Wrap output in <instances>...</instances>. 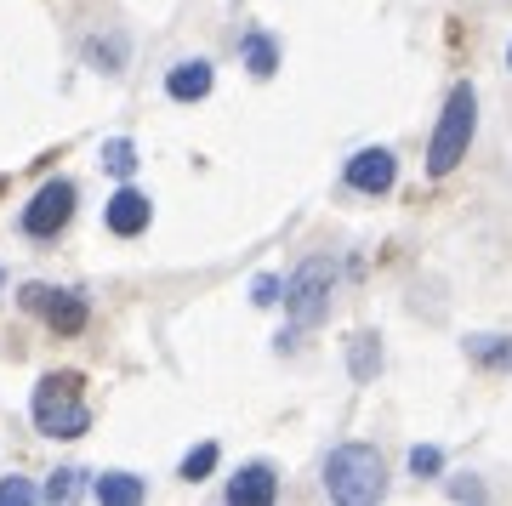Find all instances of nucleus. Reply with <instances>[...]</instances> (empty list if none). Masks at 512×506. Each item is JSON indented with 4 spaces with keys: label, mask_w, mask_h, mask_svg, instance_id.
<instances>
[{
    "label": "nucleus",
    "mask_w": 512,
    "mask_h": 506,
    "mask_svg": "<svg viewBox=\"0 0 512 506\" xmlns=\"http://www.w3.org/2000/svg\"><path fill=\"white\" fill-rule=\"evenodd\" d=\"M439 467H444V455L433 450V444H416V450H410V472H416V478H433Z\"/></svg>",
    "instance_id": "a211bd4d"
},
{
    "label": "nucleus",
    "mask_w": 512,
    "mask_h": 506,
    "mask_svg": "<svg viewBox=\"0 0 512 506\" xmlns=\"http://www.w3.org/2000/svg\"><path fill=\"white\" fill-rule=\"evenodd\" d=\"M23 501H35V484H23V478H6V484H0V506H23Z\"/></svg>",
    "instance_id": "aec40b11"
},
{
    "label": "nucleus",
    "mask_w": 512,
    "mask_h": 506,
    "mask_svg": "<svg viewBox=\"0 0 512 506\" xmlns=\"http://www.w3.org/2000/svg\"><path fill=\"white\" fill-rule=\"evenodd\" d=\"M35 427L52 438H80L92 427V410L74 393V376H46L35 387Z\"/></svg>",
    "instance_id": "7ed1b4c3"
},
{
    "label": "nucleus",
    "mask_w": 512,
    "mask_h": 506,
    "mask_svg": "<svg viewBox=\"0 0 512 506\" xmlns=\"http://www.w3.org/2000/svg\"><path fill=\"white\" fill-rule=\"evenodd\" d=\"M473 131H478V97H473V86H456L450 91V103H444V114H439L433 148H427V171H433V177H450V171L467 160Z\"/></svg>",
    "instance_id": "f03ea898"
},
{
    "label": "nucleus",
    "mask_w": 512,
    "mask_h": 506,
    "mask_svg": "<svg viewBox=\"0 0 512 506\" xmlns=\"http://www.w3.org/2000/svg\"><path fill=\"white\" fill-rule=\"evenodd\" d=\"M228 501L234 506H268L274 501V467H239V478H228Z\"/></svg>",
    "instance_id": "9d476101"
},
{
    "label": "nucleus",
    "mask_w": 512,
    "mask_h": 506,
    "mask_svg": "<svg viewBox=\"0 0 512 506\" xmlns=\"http://www.w3.org/2000/svg\"><path fill=\"white\" fill-rule=\"evenodd\" d=\"M279 290H285V285H279L274 273H262V279L251 285V302H256V308H274V302H279Z\"/></svg>",
    "instance_id": "6ab92c4d"
},
{
    "label": "nucleus",
    "mask_w": 512,
    "mask_h": 506,
    "mask_svg": "<svg viewBox=\"0 0 512 506\" xmlns=\"http://www.w3.org/2000/svg\"><path fill=\"white\" fill-rule=\"evenodd\" d=\"M382 489H387V467L370 444H342V450L325 455V495L330 501L370 506V501H382Z\"/></svg>",
    "instance_id": "f257e3e1"
},
{
    "label": "nucleus",
    "mask_w": 512,
    "mask_h": 506,
    "mask_svg": "<svg viewBox=\"0 0 512 506\" xmlns=\"http://www.w3.org/2000/svg\"><path fill=\"white\" fill-rule=\"evenodd\" d=\"M148 217H154V205H148V194H137V188H120V194L103 205V222H109V234H120V239L143 234Z\"/></svg>",
    "instance_id": "6e6552de"
},
{
    "label": "nucleus",
    "mask_w": 512,
    "mask_h": 506,
    "mask_svg": "<svg viewBox=\"0 0 512 506\" xmlns=\"http://www.w3.org/2000/svg\"><path fill=\"white\" fill-rule=\"evenodd\" d=\"M23 302L46 313V319H52V330H63V336H74V330H86V302H80L74 290H46V285H29V290H23Z\"/></svg>",
    "instance_id": "423d86ee"
},
{
    "label": "nucleus",
    "mask_w": 512,
    "mask_h": 506,
    "mask_svg": "<svg viewBox=\"0 0 512 506\" xmlns=\"http://www.w3.org/2000/svg\"><path fill=\"white\" fill-rule=\"evenodd\" d=\"M467 353L490 370H512V342L507 336H467Z\"/></svg>",
    "instance_id": "ddd939ff"
},
{
    "label": "nucleus",
    "mask_w": 512,
    "mask_h": 506,
    "mask_svg": "<svg viewBox=\"0 0 512 506\" xmlns=\"http://www.w3.org/2000/svg\"><path fill=\"white\" fill-rule=\"evenodd\" d=\"M245 63H251V74H262V80H268V74L279 69L274 40H268V35H251V40H245Z\"/></svg>",
    "instance_id": "4468645a"
},
{
    "label": "nucleus",
    "mask_w": 512,
    "mask_h": 506,
    "mask_svg": "<svg viewBox=\"0 0 512 506\" xmlns=\"http://www.w3.org/2000/svg\"><path fill=\"white\" fill-rule=\"evenodd\" d=\"M393 177H399V160L387 148H359L348 160V188H359V194H387Z\"/></svg>",
    "instance_id": "0eeeda50"
},
{
    "label": "nucleus",
    "mask_w": 512,
    "mask_h": 506,
    "mask_svg": "<svg viewBox=\"0 0 512 506\" xmlns=\"http://www.w3.org/2000/svg\"><path fill=\"white\" fill-rule=\"evenodd\" d=\"M165 91H171L177 103H200V97H211V63H205V57L177 63V69L165 74Z\"/></svg>",
    "instance_id": "1a4fd4ad"
},
{
    "label": "nucleus",
    "mask_w": 512,
    "mask_h": 506,
    "mask_svg": "<svg viewBox=\"0 0 512 506\" xmlns=\"http://www.w3.org/2000/svg\"><path fill=\"white\" fill-rule=\"evenodd\" d=\"M69 217H74V182H46V188L29 199V211H23V234L52 239Z\"/></svg>",
    "instance_id": "39448f33"
},
{
    "label": "nucleus",
    "mask_w": 512,
    "mask_h": 506,
    "mask_svg": "<svg viewBox=\"0 0 512 506\" xmlns=\"http://www.w3.org/2000/svg\"><path fill=\"white\" fill-rule=\"evenodd\" d=\"M92 495L103 506H137L143 501V478H131V472H103V478H92Z\"/></svg>",
    "instance_id": "9b49d317"
},
{
    "label": "nucleus",
    "mask_w": 512,
    "mask_h": 506,
    "mask_svg": "<svg viewBox=\"0 0 512 506\" xmlns=\"http://www.w3.org/2000/svg\"><path fill=\"white\" fill-rule=\"evenodd\" d=\"M348 364H353V381H370L376 370H382V347H376L370 330H359V336L348 342Z\"/></svg>",
    "instance_id": "f8f14e48"
},
{
    "label": "nucleus",
    "mask_w": 512,
    "mask_h": 506,
    "mask_svg": "<svg viewBox=\"0 0 512 506\" xmlns=\"http://www.w3.org/2000/svg\"><path fill=\"white\" fill-rule=\"evenodd\" d=\"M0 285H6V273H0Z\"/></svg>",
    "instance_id": "412c9836"
},
{
    "label": "nucleus",
    "mask_w": 512,
    "mask_h": 506,
    "mask_svg": "<svg viewBox=\"0 0 512 506\" xmlns=\"http://www.w3.org/2000/svg\"><path fill=\"white\" fill-rule=\"evenodd\" d=\"M80 478H86L80 467H63V472H52V484H46V501H74V495H80Z\"/></svg>",
    "instance_id": "f3484780"
},
{
    "label": "nucleus",
    "mask_w": 512,
    "mask_h": 506,
    "mask_svg": "<svg viewBox=\"0 0 512 506\" xmlns=\"http://www.w3.org/2000/svg\"><path fill=\"white\" fill-rule=\"evenodd\" d=\"M211 467H217V444H200V450H188V455H183V478H188V484L211 478Z\"/></svg>",
    "instance_id": "dca6fc26"
},
{
    "label": "nucleus",
    "mask_w": 512,
    "mask_h": 506,
    "mask_svg": "<svg viewBox=\"0 0 512 506\" xmlns=\"http://www.w3.org/2000/svg\"><path fill=\"white\" fill-rule=\"evenodd\" d=\"M103 165H109L114 177H131V171H137V148H131L126 137H109V143H103Z\"/></svg>",
    "instance_id": "2eb2a0df"
},
{
    "label": "nucleus",
    "mask_w": 512,
    "mask_h": 506,
    "mask_svg": "<svg viewBox=\"0 0 512 506\" xmlns=\"http://www.w3.org/2000/svg\"><path fill=\"white\" fill-rule=\"evenodd\" d=\"M330 290H336V268H330L325 256L302 262V268L291 273V285H285V313H291V325H302V330L319 325L330 313Z\"/></svg>",
    "instance_id": "20e7f679"
}]
</instances>
